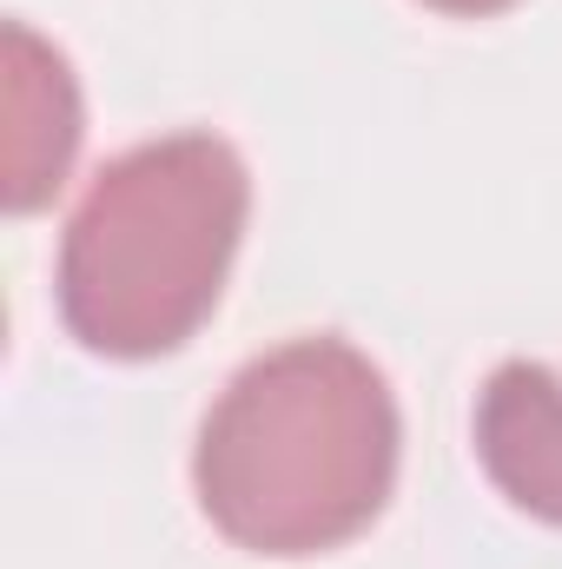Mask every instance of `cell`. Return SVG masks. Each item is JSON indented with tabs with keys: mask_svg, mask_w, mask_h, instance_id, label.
Returning <instances> with one entry per match:
<instances>
[{
	"mask_svg": "<svg viewBox=\"0 0 562 569\" xmlns=\"http://www.w3.org/2000/svg\"><path fill=\"white\" fill-rule=\"evenodd\" d=\"M398 443V398L358 345L291 338L205 411L192 450L199 510L252 557H324L391 503Z\"/></svg>",
	"mask_w": 562,
	"mask_h": 569,
	"instance_id": "obj_1",
	"label": "cell"
},
{
	"mask_svg": "<svg viewBox=\"0 0 562 569\" xmlns=\"http://www.w3.org/2000/svg\"><path fill=\"white\" fill-rule=\"evenodd\" d=\"M252 172L219 133H165L107 159L60 232V318L100 358H165L219 305Z\"/></svg>",
	"mask_w": 562,
	"mask_h": 569,
	"instance_id": "obj_2",
	"label": "cell"
},
{
	"mask_svg": "<svg viewBox=\"0 0 562 569\" xmlns=\"http://www.w3.org/2000/svg\"><path fill=\"white\" fill-rule=\"evenodd\" d=\"M80 133L87 113L67 53L40 40L27 20H7L0 27V206L13 219L60 199Z\"/></svg>",
	"mask_w": 562,
	"mask_h": 569,
	"instance_id": "obj_3",
	"label": "cell"
},
{
	"mask_svg": "<svg viewBox=\"0 0 562 569\" xmlns=\"http://www.w3.org/2000/svg\"><path fill=\"white\" fill-rule=\"evenodd\" d=\"M476 457L490 470V483L562 530V385L530 365L510 358L490 371V385L476 391Z\"/></svg>",
	"mask_w": 562,
	"mask_h": 569,
	"instance_id": "obj_4",
	"label": "cell"
},
{
	"mask_svg": "<svg viewBox=\"0 0 562 569\" xmlns=\"http://www.w3.org/2000/svg\"><path fill=\"white\" fill-rule=\"evenodd\" d=\"M423 7L456 13V20H483V13H503V7H516V0H423Z\"/></svg>",
	"mask_w": 562,
	"mask_h": 569,
	"instance_id": "obj_5",
	"label": "cell"
}]
</instances>
